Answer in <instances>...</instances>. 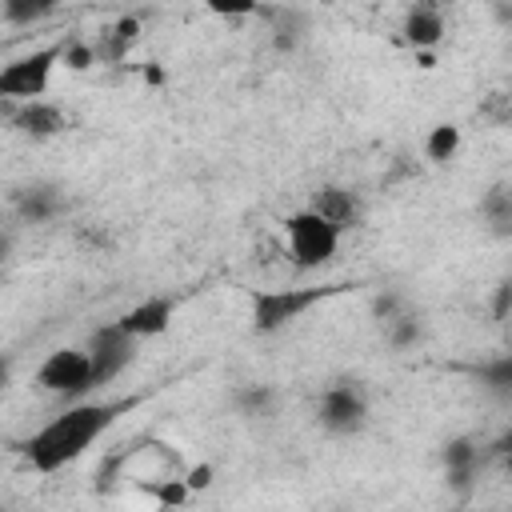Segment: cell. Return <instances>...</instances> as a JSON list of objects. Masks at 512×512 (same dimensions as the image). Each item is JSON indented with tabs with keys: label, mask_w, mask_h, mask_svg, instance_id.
<instances>
[{
	"label": "cell",
	"mask_w": 512,
	"mask_h": 512,
	"mask_svg": "<svg viewBox=\"0 0 512 512\" xmlns=\"http://www.w3.org/2000/svg\"><path fill=\"white\" fill-rule=\"evenodd\" d=\"M64 60V44L36 48L0 68V100H36L52 84V68Z\"/></svg>",
	"instance_id": "cell-5"
},
{
	"label": "cell",
	"mask_w": 512,
	"mask_h": 512,
	"mask_svg": "<svg viewBox=\"0 0 512 512\" xmlns=\"http://www.w3.org/2000/svg\"><path fill=\"white\" fill-rule=\"evenodd\" d=\"M12 204H16V216L28 220V224H48L64 212V196H60L56 184H28V188L16 192Z\"/></svg>",
	"instance_id": "cell-13"
},
{
	"label": "cell",
	"mask_w": 512,
	"mask_h": 512,
	"mask_svg": "<svg viewBox=\"0 0 512 512\" xmlns=\"http://www.w3.org/2000/svg\"><path fill=\"white\" fill-rule=\"evenodd\" d=\"M4 116L16 132L32 136V140H48V136H60L68 132V112L52 100H4Z\"/></svg>",
	"instance_id": "cell-8"
},
{
	"label": "cell",
	"mask_w": 512,
	"mask_h": 512,
	"mask_svg": "<svg viewBox=\"0 0 512 512\" xmlns=\"http://www.w3.org/2000/svg\"><path fill=\"white\" fill-rule=\"evenodd\" d=\"M444 0H412L408 4V12H404V24H400V32H404V40L412 44V48H436L440 40H444Z\"/></svg>",
	"instance_id": "cell-10"
},
{
	"label": "cell",
	"mask_w": 512,
	"mask_h": 512,
	"mask_svg": "<svg viewBox=\"0 0 512 512\" xmlns=\"http://www.w3.org/2000/svg\"><path fill=\"white\" fill-rule=\"evenodd\" d=\"M184 480H188V488H192V492H204V488L212 484V464H196Z\"/></svg>",
	"instance_id": "cell-25"
},
{
	"label": "cell",
	"mask_w": 512,
	"mask_h": 512,
	"mask_svg": "<svg viewBox=\"0 0 512 512\" xmlns=\"http://www.w3.org/2000/svg\"><path fill=\"white\" fill-rule=\"evenodd\" d=\"M480 216L496 240H512V184L508 180H496L480 196Z\"/></svg>",
	"instance_id": "cell-14"
},
{
	"label": "cell",
	"mask_w": 512,
	"mask_h": 512,
	"mask_svg": "<svg viewBox=\"0 0 512 512\" xmlns=\"http://www.w3.org/2000/svg\"><path fill=\"white\" fill-rule=\"evenodd\" d=\"M56 8H60V0H4V20L24 28V24H40Z\"/></svg>",
	"instance_id": "cell-19"
},
{
	"label": "cell",
	"mask_w": 512,
	"mask_h": 512,
	"mask_svg": "<svg viewBox=\"0 0 512 512\" xmlns=\"http://www.w3.org/2000/svg\"><path fill=\"white\" fill-rule=\"evenodd\" d=\"M384 336H388V344L400 348V352H404V348H416V344L424 340V320L408 308V312H400V316H392V320L384 324Z\"/></svg>",
	"instance_id": "cell-18"
},
{
	"label": "cell",
	"mask_w": 512,
	"mask_h": 512,
	"mask_svg": "<svg viewBox=\"0 0 512 512\" xmlns=\"http://www.w3.org/2000/svg\"><path fill=\"white\" fill-rule=\"evenodd\" d=\"M352 284H320V288H260L252 292V332L272 336L284 332L288 324H296L308 308L348 292Z\"/></svg>",
	"instance_id": "cell-2"
},
{
	"label": "cell",
	"mask_w": 512,
	"mask_h": 512,
	"mask_svg": "<svg viewBox=\"0 0 512 512\" xmlns=\"http://www.w3.org/2000/svg\"><path fill=\"white\" fill-rule=\"evenodd\" d=\"M172 312H176V300H172V296H148V300L132 304V308L120 316V324H124V328H128L136 340H148V336L168 332Z\"/></svg>",
	"instance_id": "cell-11"
},
{
	"label": "cell",
	"mask_w": 512,
	"mask_h": 512,
	"mask_svg": "<svg viewBox=\"0 0 512 512\" xmlns=\"http://www.w3.org/2000/svg\"><path fill=\"white\" fill-rule=\"evenodd\" d=\"M36 388L48 392V396H64V400L88 396L96 388L88 348H56V352H48L44 364L36 368Z\"/></svg>",
	"instance_id": "cell-4"
},
{
	"label": "cell",
	"mask_w": 512,
	"mask_h": 512,
	"mask_svg": "<svg viewBox=\"0 0 512 512\" xmlns=\"http://www.w3.org/2000/svg\"><path fill=\"white\" fill-rule=\"evenodd\" d=\"M400 312H408V300H404L400 292H392V288H388V292H380V296L372 300V316H376L380 324H388V320H392V316H400Z\"/></svg>",
	"instance_id": "cell-22"
},
{
	"label": "cell",
	"mask_w": 512,
	"mask_h": 512,
	"mask_svg": "<svg viewBox=\"0 0 512 512\" xmlns=\"http://www.w3.org/2000/svg\"><path fill=\"white\" fill-rule=\"evenodd\" d=\"M456 152H460V128L456 124H436L424 136V156L432 164H448V160H456Z\"/></svg>",
	"instance_id": "cell-17"
},
{
	"label": "cell",
	"mask_w": 512,
	"mask_h": 512,
	"mask_svg": "<svg viewBox=\"0 0 512 512\" xmlns=\"http://www.w3.org/2000/svg\"><path fill=\"white\" fill-rule=\"evenodd\" d=\"M284 236H288V256H292V264L296 268H304V272H312V268H324V264H332L336 260V248H340V228L336 224H328L320 212H312V208H300V212H292L288 220H284Z\"/></svg>",
	"instance_id": "cell-3"
},
{
	"label": "cell",
	"mask_w": 512,
	"mask_h": 512,
	"mask_svg": "<svg viewBox=\"0 0 512 512\" xmlns=\"http://www.w3.org/2000/svg\"><path fill=\"white\" fill-rule=\"evenodd\" d=\"M236 408L240 416H268L276 408V392L268 384H244L236 388Z\"/></svg>",
	"instance_id": "cell-20"
},
{
	"label": "cell",
	"mask_w": 512,
	"mask_h": 512,
	"mask_svg": "<svg viewBox=\"0 0 512 512\" xmlns=\"http://www.w3.org/2000/svg\"><path fill=\"white\" fill-rule=\"evenodd\" d=\"M204 8L224 16V20H240V16H256L260 0H204Z\"/></svg>",
	"instance_id": "cell-21"
},
{
	"label": "cell",
	"mask_w": 512,
	"mask_h": 512,
	"mask_svg": "<svg viewBox=\"0 0 512 512\" xmlns=\"http://www.w3.org/2000/svg\"><path fill=\"white\" fill-rule=\"evenodd\" d=\"M136 40H140V20H136V16H120L116 24H108V28L100 32V40H96L92 48H96V60H100V64H120Z\"/></svg>",
	"instance_id": "cell-15"
},
{
	"label": "cell",
	"mask_w": 512,
	"mask_h": 512,
	"mask_svg": "<svg viewBox=\"0 0 512 512\" xmlns=\"http://www.w3.org/2000/svg\"><path fill=\"white\" fill-rule=\"evenodd\" d=\"M508 316H512V276L492 292V320H496V324H504Z\"/></svg>",
	"instance_id": "cell-24"
},
{
	"label": "cell",
	"mask_w": 512,
	"mask_h": 512,
	"mask_svg": "<svg viewBox=\"0 0 512 512\" xmlns=\"http://www.w3.org/2000/svg\"><path fill=\"white\" fill-rule=\"evenodd\" d=\"M308 208L320 212V216H324L328 224H336L340 232H352V228H360V220H364V200H360L352 188H340V184H320V188L312 192Z\"/></svg>",
	"instance_id": "cell-9"
},
{
	"label": "cell",
	"mask_w": 512,
	"mask_h": 512,
	"mask_svg": "<svg viewBox=\"0 0 512 512\" xmlns=\"http://www.w3.org/2000/svg\"><path fill=\"white\" fill-rule=\"evenodd\" d=\"M440 464H444V476H448V488L456 492H468L472 480H476V468H480V448L476 440L468 436H456L440 448Z\"/></svg>",
	"instance_id": "cell-12"
},
{
	"label": "cell",
	"mask_w": 512,
	"mask_h": 512,
	"mask_svg": "<svg viewBox=\"0 0 512 512\" xmlns=\"http://www.w3.org/2000/svg\"><path fill=\"white\" fill-rule=\"evenodd\" d=\"M136 336L112 320V324H100L92 336H88V356H92V376H96V388L112 384L132 360H136Z\"/></svg>",
	"instance_id": "cell-7"
},
{
	"label": "cell",
	"mask_w": 512,
	"mask_h": 512,
	"mask_svg": "<svg viewBox=\"0 0 512 512\" xmlns=\"http://www.w3.org/2000/svg\"><path fill=\"white\" fill-rule=\"evenodd\" d=\"M476 380L492 392V396H512V352H500L492 360H484L476 368Z\"/></svg>",
	"instance_id": "cell-16"
},
{
	"label": "cell",
	"mask_w": 512,
	"mask_h": 512,
	"mask_svg": "<svg viewBox=\"0 0 512 512\" xmlns=\"http://www.w3.org/2000/svg\"><path fill=\"white\" fill-rule=\"evenodd\" d=\"M316 420L332 436H356L368 424V392L360 380H332L320 392Z\"/></svg>",
	"instance_id": "cell-6"
},
{
	"label": "cell",
	"mask_w": 512,
	"mask_h": 512,
	"mask_svg": "<svg viewBox=\"0 0 512 512\" xmlns=\"http://www.w3.org/2000/svg\"><path fill=\"white\" fill-rule=\"evenodd\" d=\"M132 404L136 400H80V404L64 408L40 432H32V440L24 444L28 464L36 472H60L64 464L84 456L124 412H132Z\"/></svg>",
	"instance_id": "cell-1"
},
{
	"label": "cell",
	"mask_w": 512,
	"mask_h": 512,
	"mask_svg": "<svg viewBox=\"0 0 512 512\" xmlns=\"http://www.w3.org/2000/svg\"><path fill=\"white\" fill-rule=\"evenodd\" d=\"M64 64L76 68V72H84V68H92V64H100V60H96V48H92V44L64 40Z\"/></svg>",
	"instance_id": "cell-23"
}]
</instances>
